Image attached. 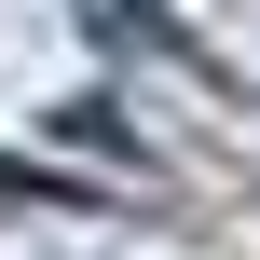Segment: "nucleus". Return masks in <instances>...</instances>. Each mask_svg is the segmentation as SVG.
I'll return each instance as SVG.
<instances>
[{
  "label": "nucleus",
  "instance_id": "f257e3e1",
  "mask_svg": "<svg viewBox=\"0 0 260 260\" xmlns=\"http://www.w3.org/2000/svg\"><path fill=\"white\" fill-rule=\"evenodd\" d=\"M82 27H110V41H165V14H151V0H82Z\"/></svg>",
  "mask_w": 260,
  "mask_h": 260
}]
</instances>
